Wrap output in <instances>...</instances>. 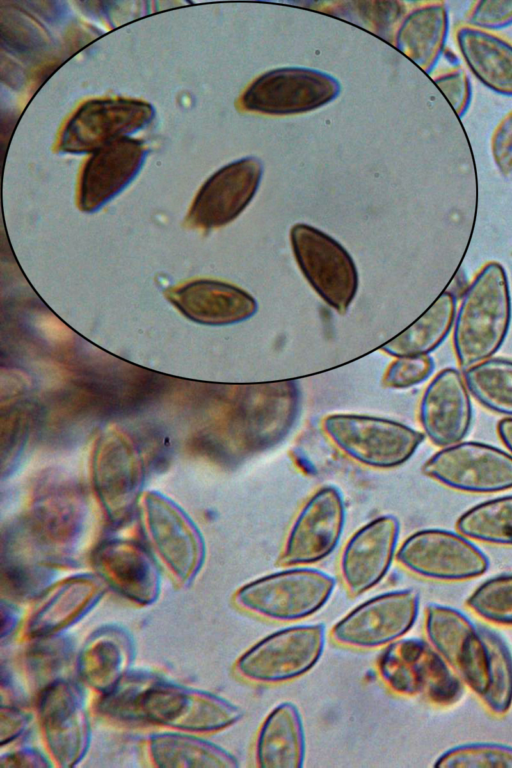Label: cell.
<instances>
[{
  "label": "cell",
  "mask_w": 512,
  "mask_h": 768,
  "mask_svg": "<svg viewBox=\"0 0 512 768\" xmlns=\"http://www.w3.org/2000/svg\"><path fill=\"white\" fill-rule=\"evenodd\" d=\"M103 708L115 716L198 732L225 729L243 715L238 706L219 696L142 677L118 682Z\"/></svg>",
  "instance_id": "6da1fadb"
},
{
  "label": "cell",
  "mask_w": 512,
  "mask_h": 768,
  "mask_svg": "<svg viewBox=\"0 0 512 768\" xmlns=\"http://www.w3.org/2000/svg\"><path fill=\"white\" fill-rule=\"evenodd\" d=\"M511 320V296L504 267L486 263L466 287L455 313L453 349L460 367L489 358L505 340Z\"/></svg>",
  "instance_id": "7a4b0ae2"
},
{
  "label": "cell",
  "mask_w": 512,
  "mask_h": 768,
  "mask_svg": "<svg viewBox=\"0 0 512 768\" xmlns=\"http://www.w3.org/2000/svg\"><path fill=\"white\" fill-rule=\"evenodd\" d=\"M335 585V579L324 571L291 566L246 583L234 594V602L258 617L294 622L321 609Z\"/></svg>",
  "instance_id": "3957f363"
},
{
  "label": "cell",
  "mask_w": 512,
  "mask_h": 768,
  "mask_svg": "<svg viewBox=\"0 0 512 768\" xmlns=\"http://www.w3.org/2000/svg\"><path fill=\"white\" fill-rule=\"evenodd\" d=\"M327 437L354 461L376 469L404 464L423 442L425 435L388 418L336 413L323 419Z\"/></svg>",
  "instance_id": "277c9868"
},
{
  "label": "cell",
  "mask_w": 512,
  "mask_h": 768,
  "mask_svg": "<svg viewBox=\"0 0 512 768\" xmlns=\"http://www.w3.org/2000/svg\"><path fill=\"white\" fill-rule=\"evenodd\" d=\"M379 675L393 692L423 696L439 705L457 702L463 694L459 676L427 642L398 639L382 651L377 661Z\"/></svg>",
  "instance_id": "5b68a950"
},
{
  "label": "cell",
  "mask_w": 512,
  "mask_h": 768,
  "mask_svg": "<svg viewBox=\"0 0 512 768\" xmlns=\"http://www.w3.org/2000/svg\"><path fill=\"white\" fill-rule=\"evenodd\" d=\"M325 643L322 624L289 626L269 634L236 661L237 674L252 683L279 684L307 673Z\"/></svg>",
  "instance_id": "8992f818"
},
{
  "label": "cell",
  "mask_w": 512,
  "mask_h": 768,
  "mask_svg": "<svg viewBox=\"0 0 512 768\" xmlns=\"http://www.w3.org/2000/svg\"><path fill=\"white\" fill-rule=\"evenodd\" d=\"M92 480L106 517L121 524L132 514L144 483V466L133 440L117 428L105 430L92 455Z\"/></svg>",
  "instance_id": "52a82bcc"
},
{
  "label": "cell",
  "mask_w": 512,
  "mask_h": 768,
  "mask_svg": "<svg viewBox=\"0 0 512 768\" xmlns=\"http://www.w3.org/2000/svg\"><path fill=\"white\" fill-rule=\"evenodd\" d=\"M297 264L316 293L338 313H344L358 288L356 265L348 251L334 238L307 224H296L290 232Z\"/></svg>",
  "instance_id": "ba28073f"
},
{
  "label": "cell",
  "mask_w": 512,
  "mask_h": 768,
  "mask_svg": "<svg viewBox=\"0 0 512 768\" xmlns=\"http://www.w3.org/2000/svg\"><path fill=\"white\" fill-rule=\"evenodd\" d=\"M86 503L73 483L46 478L36 487L27 514L18 524L41 553L63 551L79 538L86 520Z\"/></svg>",
  "instance_id": "9c48e42d"
},
{
  "label": "cell",
  "mask_w": 512,
  "mask_h": 768,
  "mask_svg": "<svg viewBox=\"0 0 512 768\" xmlns=\"http://www.w3.org/2000/svg\"><path fill=\"white\" fill-rule=\"evenodd\" d=\"M422 472L453 490L497 493L512 488V455L489 444L461 441L437 451Z\"/></svg>",
  "instance_id": "30bf717a"
},
{
  "label": "cell",
  "mask_w": 512,
  "mask_h": 768,
  "mask_svg": "<svg viewBox=\"0 0 512 768\" xmlns=\"http://www.w3.org/2000/svg\"><path fill=\"white\" fill-rule=\"evenodd\" d=\"M409 572L439 581H461L483 574L488 559L466 536L443 529L411 534L396 553Z\"/></svg>",
  "instance_id": "8fae6325"
},
{
  "label": "cell",
  "mask_w": 512,
  "mask_h": 768,
  "mask_svg": "<svg viewBox=\"0 0 512 768\" xmlns=\"http://www.w3.org/2000/svg\"><path fill=\"white\" fill-rule=\"evenodd\" d=\"M419 596L411 589L377 595L361 603L339 620L331 631L339 645L372 649L400 639L413 626Z\"/></svg>",
  "instance_id": "7c38bea8"
},
{
  "label": "cell",
  "mask_w": 512,
  "mask_h": 768,
  "mask_svg": "<svg viewBox=\"0 0 512 768\" xmlns=\"http://www.w3.org/2000/svg\"><path fill=\"white\" fill-rule=\"evenodd\" d=\"M143 515L162 561L182 582L192 580L205 558V543L193 520L176 502L158 491L145 494Z\"/></svg>",
  "instance_id": "4fadbf2b"
},
{
  "label": "cell",
  "mask_w": 512,
  "mask_h": 768,
  "mask_svg": "<svg viewBox=\"0 0 512 768\" xmlns=\"http://www.w3.org/2000/svg\"><path fill=\"white\" fill-rule=\"evenodd\" d=\"M345 523V504L334 486H324L304 503L288 532L278 564L303 566L327 557L337 546Z\"/></svg>",
  "instance_id": "5bb4252c"
},
{
  "label": "cell",
  "mask_w": 512,
  "mask_h": 768,
  "mask_svg": "<svg viewBox=\"0 0 512 768\" xmlns=\"http://www.w3.org/2000/svg\"><path fill=\"white\" fill-rule=\"evenodd\" d=\"M425 628L431 645L480 697L489 684V657L480 628L460 611L431 604Z\"/></svg>",
  "instance_id": "9a60e30c"
},
{
  "label": "cell",
  "mask_w": 512,
  "mask_h": 768,
  "mask_svg": "<svg viewBox=\"0 0 512 768\" xmlns=\"http://www.w3.org/2000/svg\"><path fill=\"white\" fill-rule=\"evenodd\" d=\"M148 103L133 99L107 98L83 104L66 123L58 142L66 153L95 152L147 125L153 118Z\"/></svg>",
  "instance_id": "2e32d148"
},
{
  "label": "cell",
  "mask_w": 512,
  "mask_h": 768,
  "mask_svg": "<svg viewBox=\"0 0 512 768\" xmlns=\"http://www.w3.org/2000/svg\"><path fill=\"white\" fill-rule=\"evenodd\" d=\"M339 84L331 76L305 68H282L258 77L240 103L249 111L293 114L313 110L331 101Z\"/></svg>",
  "instance_id": "e0dca14e"
},
{
  "label": "cell",
  "mask_w": 512,
  "mask_h": 768,
  "mask_svg": "<svg viewBox=\"0 0 512 768\" xmlns=\"http://www.w3.org/2000/svg\"><path fill=\"white\" fill-rule=\"evenodd\" d=\"M260 178L261 165L256 159H241L221 168L196 195L188 224L202 229L228 224L251 202Z\"/></svg>",
  "instance_id": "ac0fdd59"
},
{
  "label": "cell",
  "mask_w": 512,
  "mask_h": 768,
  "mask_svg": "<svg viewBox=\"0 0 512 768\" xmlns=\"http://www.w3.org/2000/svg\"><path fill=\"white\" fill-rule=\"evenodd\" d=\"M399 530L395 516L382 515L351 536L340 559L342 582L349 594L359 596L384 578L395 556Z\"/></svg>",
  "instance_id": "d6986e66"
},
{
  "label": "cell",
  "mask_w": 512,
  "mask_h": 768,
  "mask_svg": "<svg viewBox=\"0 0 512 768\" xmlns=\"http://www.w3.org/2000/svg\"><path fill=\"white\" fill-rule=\"evenodd\" d=\"M419 420L429 440L440 448L461 442L472 421V404L463 375L454 368L440 371L426 387Z\"/></svg>",
  "instance_id": "ffe728a7"
},
{
  "label": "cell",
  "mask_w": 512,
  "mask_h": 768,
  "mask_svg": "<svg viewBox=\"0 0 512 768\" xmlns=\"http://www.w3.org/2000/svg\"><path fill=\"white\" fill-rule=\"evenodd\" d=\"M144 153L140 141L126 136L93 152L81 173L79 207L91 212L118 194L140 169Z\"/></svg>",
  "instance_id": "44dd1931"
},
{
  "label": "cell",
  "mask_w": 512,
  "mask_h": 768,
  "mask_svg": "<svg viewBox=\"0 0 512 768\" xmlns=\"http://www.w3.org/2000/svg\"><path fill=\"white\" fill-rule=\"evenodd\" d=\"M168 300L187 318L206 325H230L252 317L256 300L243 289L218 280L199 279L174 287Z\"/></svg>",
  "instance_id": "7402d4cb"
},
{
  "label": "cell",
  "mask_w": 512,
  "mask_h": 768,
  "mask_svg": "<svg viewBox=\"0 0 512 768\" xmlns=\"http://www.w3.org/2000/svg\"><path fill=\"white\" fill-rule=\"evenodd\" d=\"M40 712L53 755L63 766L73 765L87 744V722L77 687L68 682L50 685L42 694Z\"/></svg>",
  "instance_id": "603a6c76"
},
{
  "label": "cell",
  "mask_w": 512,
  "mask_h": 768,
  "mask_svg": "<svg viewBox=\"0 0 512 768\" xmlns=\"http://www.w3.org/2000/svg\"><path fill=\"white\" fill-rule=\"evenodd\" d=\"M100 575L117 591L135 601H153L159 575L151 557L139 545L114 539L101 544L94 555Z\"/></svg>",
  "instance_id": "cb8c5ba5"
},
{
  "label": "cell",
  "mask_w": 512,
  "mask_h": 768,
  "mask_svg": "<svg viewBox=\"0 0 512 768\" xmlns=\"http://www.w3.org/2000/svg\"><path fill=\"white\" fill-rule=\"evenodd\" d=\"M454 36L470 72L494 92L512 96V42L465 23L456 27Z\"/></svg>",
  "instance_id": "d4e9b609"
},
{
  "label": "cell",
  "mask_w": 512,
  "mask_h": 768,
  "mask_svg": "<svg viewBox=\"0 0 512 768\" xmlns=\"http://www.w3.org/2000/svg\"><path fill=\"white\" fill-rule=\"evenodd\" d=\"M305 759V734L298 708L291 702L274 707L264 719L255 744L262 768H300Z\"/></svg>",
  "instance_id": "484cf974"
},
{
  "label": "cell",
  "mask_w": 512,
  "mask_h": 768,
  "mask_svg": "<svg viewBox=\"0 0 512 768\" xmlns=\"http://www.w3.org/2000/svg\"><path fill=\"white\" fill-rule=\"evenodd\" d=\"M448 29L446 3L425 2L405 15L396 35V45L424 71L430 72L442 55Z\"/></svg>",
  "instance_id": "4316f807"
},
{
  "label": "cell",
  "mask_w": 512,
  "mask_h": 768,
  "mask_svg": "<svg viewBox=\"0 0 512 768\" xmlns=\"http://www.w3.org/2000/svg\"><path fill=\"white\" fill-rule=\"evenodd\" d=\"M455 313V296L444 291L419 319L385 343L381 350L396 358L428 355L453 328Z\"/></svg>",
  "instance_id": "83f0119b"
},
{
  "label": "cell",
  "mask_w": 512,
  "mask_h": 768,
  "mask_svg": "<svg viewBox=\"0 0 512 768\" xmlns=\"http://www.w3.org/2000/svg\"><path fill=\"white\" fill-rule=\"evenodd\" d=\"M150 750L155 763L161 767H238L237 759L223 748L190 736L157 735L151 739Z\"/></svg>",
  "instance_id": "f1b7e54d"
},
{
  "label": "cell",
  "mask_w": 512,
  "mask_h": 768,
  "mask_svg": "<svg viewBox=\"0 0 512 768\" xmlns=\"http://www.w3.org/2000/svg\"><path fill=\"white\" fill-rule=\"evenodd\" d=\"M101 592L91 576H77L63 582L50 601L31 622L33 635H47L81 615Z\"/></svg>",
  "instance_id": "f546056e"
},
{
  "label": "cell",
  "mask_w": 512,
  "mask_h": 768,
  "mask_svg": "<svg viewBox=\"0 0 512 768\" xmlns=\"http://www.w3.org/2000/svg\"><path fill=\"white\" fill-rule=\"evenodd\" d=\"M129 648L126 637L118 631L97 633L82 654L81 673L96 688L110 691L119 682Z\"/></svg>",
  "instance_id": "4dcf8cb0"
},
{
  "label": "cell",
  "mask_w": 512,
  "mask_h": 768,
  "mask_svg": "<svg viewBox=\"0 0 512 768\" xmlns=\"http://www.w3.org/2000/svg\"><path fill=\"white\" fill-rule=\"evenodd\" d=\"M469 393L487 409L512 417V360L489 358L464 371Z\"/></svg>",
  "instance_id": "1f68e13d"
},
{
  "label": "cell",
  "mask_w": 512,
  "mask_h": 768,
  "mask_svg": "<svg viewBox=\"0 0 512 768\" xmlns=\"http://www.w3.org/2000/svg\"><path fill=\"white\" fill-rule=\"evenodd\" d=\"M456 527L467 538L512 546V495L473 506L459 517Z\"/></svg>",
  "instance_id": "d6a6232c"
},
{
  "label": "cell",
  "mask_w": 512,
  "mask_h": 768,
  "mask_svg": "<svg viewBox=\"0 0 512 768\" xmlns=\"http://www.w3.org/2000/svg\"><path fill=\"white\" fill-rule=\"evenodd\" d=\"M480 631L489 657V684L481 698L493 712L505 713L512 704V656L497 634L482 627Z\"/></svg>",
  "instance_id": "836d02e7"
},
{
  "label": "cell",
  "mask_w": 512,
  "mask_h": 768,
  "mask_svg": "<svg viewBox=\"0 0 512 768\" xmlns=\"http://www.w3.org/2000/svg\"><path fill=\"white\" fill-rule=\"evenodd\" d=\"M467 605L488 621L512 625V575L488 579L468 598Z\"/></svg>",
  "instance_id": "e575fe53"
},
{
  "label": "cell",
  "mask_w": 512,
  "mask_h": 768,
  "mask_svg": "<svg viewBox=\"0 0 512 768\" xmlns=\"http://www.w3.org/2000/svg\"><path fill=\"white\" fill-rule=\"evenodd\" d=\"M444 768H512V747L495 743H472L453 747L434 764Z\"/></svg>",
  "instance_id": "d590c367"
},
{
  "label": "cell",
  "mask_w": 512,
  "mask_h": 768,
  "mask_svg": "<svg viewBox=\"0 0 512 768\" xmlns=\"http://www.w3.org/2000/svg\"><path fill=\"white\" fill-rule=\"evenodd\" d=\"M2 37L7 45L17 52L33 53L46 45V38L41 28L28 15L18 9L8 10V17L3 16Z\"/></svg>",
  "instance_id": "8d00e7d4"
},
{
  "label": "cell",
  "mask_w": 512,
  "mask_h": 768,
  "mask_svg": "<svg viewBox=\"0 0 512 768\" xmlns=\"http://www.w3.org/2000/svg\"><path fill=\"white\" fill-rule=\"evenodd\" d=\"M433 368V360L428 355L399 357L387 368L383 384L389 388H409L425 381Z\"/></svg>",
  "instance_id": "74e56055"
},
{
  "label": "cell",
  "mask_w": 512,
  "mask_h": 768,
  "mask_svg": "<svg viewBox=\"0 0 512 768\" xmlns=\"http://www.w3.org/2000/svg\"><path fill=\"white\" fill-rule=\"evenodd\" d=\"M465 24L493 31L512 24V0H482L472 3Z\"/></svg>",
  "instance_id": "f35d334b"
},
{
  "label": "cell",
  "mask_w": 512,
  "mask_h": 768,
  "mask_svg": "<svg viewBox=\"0 0 512 768\" xmlns=\"http://www.w3.org/2000/svg\"><path fill=\"white\" fill-rule=\"evenodd\" d=\"M434 82L461 118L467 112L472 98L471 83L466 71L460 67L449 68L436 76Z\"/></svg>",
  "instance_id": "ab89813d"
},
{
  "label": "cell",
  "mask_w": 512,
  "mask_h": 768,
  "mask_svg": "<svg viewBox=\"0 0 512 768\" xmlns=\"http://www.w3.org/2000/svg\"><path fill=\"white\" fill-rule=\"evenodd\" d=\"M2 472H8L22 451L28 433L26 413L16 411L9 414L7 423L2 422L1 430Z\"/></svg>",
  "instance_id": "60d3db41"
},
{
  "label": "cell",
  "mask_w": 512,
  "mask_h": 768,
  "mask_svg": "<svg viewBox=\"0 0 512 768\" xmlns=\"http://www.w3.org/2000/svg\"><path fill=\"white\" fill-rule=\"evenodd\" d=\"M493 161L502 176L512 177V110L495 127L491 142Z\"/></svg>",
  "instance_id": "b9f144b4"
},
{
  "label": "cell",
  "mask_w": 512,
  "mask_h": 768,
  "mask_svg": "<svg viewBox=\"0 0 512 768\" xmlns=\"http://www.w3.org/2000/svg\"><path fill=\"white\" fill-rule=\"evenodd\" d=\"M37 327L51 343L65 345L73 339V333L69 327L51 313L41 314L37 319Z\"/></svg>",
  "instance_id": "7bdbcfd3"
},
{
  "label": "cell",
  "mask_w": 512,
  "mask_h": 768,
  "mask_svg": "<svg viewBox=\"0 0 512 768\" xmlns=\"http://www.w3.org/2000/svg\"><path fill=\"white\" fill-rule=\"evenodd\" d=\"M1 719L7 720V724H1V736L2 743L6 740H10L15 737L25 726L26 716L16 709L7 708V711L2 707Z\"/></svg>",
  "instance_id": "ee69618b"
},
{
  "label": "cell",
  "mask_w": 512,
  "mask_h": 768,
  "mask_svg": "<svg viewBox=\"0 0 512 768\" xmlns=\"http://www.w3.org/2000/svg\"><path fill=\"white\" fill-rule=\"evenodd\" d=\"M7 763L1 766H47L40 755L32 752H18L7 757Z\"/></svg>",
  "instance_id": "f6af8a7d"
},
{
  "label": "cell",
  "mask_w": 512,
  "mask_h": 768,
  "mask_svg": "<svg viewBox=\"0 0 512 768\" xmlns=\"http://www.w3.org/2000/svg\"><path fill=\"white\" fill-rule=\"evenodd\" d=\"M497 431L503 444L512 455V417H504L498 422Z\"/></svg>",
  "instance_id": "bcb514c9"
}]
</instances>
